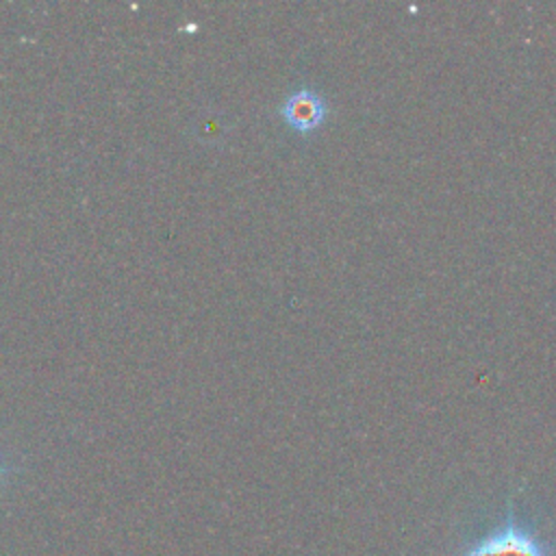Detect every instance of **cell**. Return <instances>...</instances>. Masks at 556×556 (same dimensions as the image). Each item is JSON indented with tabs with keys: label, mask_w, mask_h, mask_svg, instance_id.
Segmentation results:
<instances>
[{
	"label": "cell",
	"mask_w": 556,
	"mask_h": 556,
	"mask_svg": "<svg viewBox=\"0 0 556 556\" xmlns=\"http://www.w3.org/2000/svg\"><path fill=\"white\" fill-rule=\"evenodd\" d=\"M463 556H547V552L528 530L515 523H506L497 532L469 547Z\"/></svg>",
	"instance_id": "1"
},
{
	"label": "cell",
	"mask_w": 556,
	"mask_h": 556,
	"mask_svg": "<svg viewBox=\"0 0 556 556\" xmlns=\"http://www.w3.org/2000/svg\"><path fill=\"white\" fill-rule=\"evenodd\" d=\"M280 115L293 130L311 132L324 124L328 115V104L319 91L311 87H300L289 93L287 100L280 104Z\"/></svg>",
	"instance_id": "2"
},
{
	"label": "cell",
	"mask_w": 556,
	"mask_h": 556,
	"mask_svg": "<svg viewBox=\"0 0 556 556\" xmlns=\"http://www.w3.org/2000/svg\"><path fill=\"white\" fill-rule=\"evenodd\" d=\"M11 471H13V467H11V465L0 456V482H2Z\"/></svg>",
	"instance_id": "3"
}]
</instances>
